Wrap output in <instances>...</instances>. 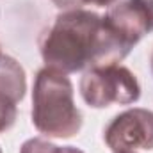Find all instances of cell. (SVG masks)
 I'll return each instance as SVG.
<instances>
[{
  "label": "cell",
  "mask_w": 153,
  "mask_h": 153,
  "mask_svg": "<svg viewBox=\"0 0 153 153\" xmlns=\"http://www.w3.org/2000/svg\"><path fill=\"white\" fill-rule=\"evenodd\" d=\"M39 48L45 66L66 75L117 64L132 50L103 16L87 9H68L57 14L53 25L41 36Z\"/></svg>",
  "instance_id": "1"
},
{
  "label": "cell",
  "mask_w": 153,
  "mask_h": 153,
  "mask_svg": "<svg viewBox=\"0 0 153 153\" xmlns=\"http://www.w3.org/2000/svg\"><path fill=\"white\" fill-rule=\"evenodd\" d=\"M32 125L46 137L70 139L82 128V114L73 100V84L66 73L41 68L32 89Z\"/></svg>",
  "instance_id": "2"
},
{
  "label": "cell",
  "mask_w": 153,
  "mask_h": 153,
  "mask_svg": "<svg viewBox=\"0 0 153 153\" xmlns=\"http://www.w3.org/2000/svg\"><path fill=\"white\" fill-rule=\"evenodd\" d=\"M80 94L93 109H103L112 103L130 105L141 96V85L135 75L121 64L89 68L80 78Z\"/></svg>",
  "instance_id": "3"
},
{
  "label": "cell",
  "mask_w": 153,
  "mask_h": 153,
  "mask_svg": "<svg viewBox=\"0 0 153 153\" xmlns=\"http://www.w3.org/2000/svg\"><path fill=\"white\" fill-rule=\"evenodd\" d=\"M103 137L112 152L153 150V112L141 107L128 109L109 123Z\"/></svg>",
  "instance_id": "4"
},
{
  "label": "cell",
  "mask_w": 153,
  "mask_h": 153,
  "mask_svg": "<svg viewBox=\"0 0 153 153\" xmlns=\"http://www.w3.org/2000/svg\"><path fill=\"white\" fill-rule=\"evenodd\" d=\"M103 20L130 48L153 32V0H121L114 4Z\"/></svg>",
  "instance_id": "5"
},
{
  "label": "cell",
  "mask_w": 153,
  "mask_h": 153,
  "mask_svg": "<svg viewBox=\"0 0 153 153\" xmlns=\"http://www.w3.org/2000/svg\"><path fill=\"white\" fill-rule=\"evenodd\" d=\"M27 78L22 64L11 55H0V134L7 132L18 116L16 105L23 100Z\"/></svg>",
  "instance_id": "6"
},
{
  "label": "cell",
  "mask_w": 153,
  "mask_h": 153,
  "mask_svg": "<svg viewBox=\"0 0 153 153\" xmlns=\"http://www.w3.org/2000/svg\"><path fill=\"white\" fill-rule=\"evenodd\" d=\"M59 146L52 144L50 141H45L41 137H32L25 141L20 148V153H57Z\"/></svg>",
  "instance_id": "7"
},
{
  "label": "cell",
  "mask_w": 153,
  "mask_h": 153,
  "mask_svg": "<svg viewBox=\"0 0 153 153\" xmlns=\"http://www.w3.org/2000/svg\"><path fill=\"white\" fill-rule=\"evenodd\" d=\"M61 9H82V0H52Z\"/></svg>",
  "instance_id": "8"
},
{
  "label": "cell",
  "mask_w": 153,
  "mask_h": 153,
  "mask_svg": "<svg viewBox=\"0 0 153 153\" xmlns=\"http://www.w3.org/2000/svg\"><path fill=\"white\" fill-rule=\"evenodd\" d=\"M117 0H82V5L85 4H91V5H96V7H109V5H114Z\"/></svg>",
  "instance_id": "9"
},
{
  "label": "cell",
  "mask_w": 153,
  "mask_h": 153,
  "mask_svg": "<svg viewBox=\"0 0 153 153\" xmlns=\"http://www.w3.org/2000/svg\"><path fill=\"white\" fill-rule=\"evenodd\" d=\"M57 153H84L82 150H78V148H75V146H59V152Z\"/></svg>",
  "instance_id": "10"
},
{
  "label": "cell",
  "mask_w": 153,
  "mask_h": 153,
  "mask_svg": "<svg viewBox=\"0 0 153 153\" xmlns=\"http://www.w3.org/2000/svg\"><path fill=\"white\" fill-rule=\"evenodd\" d=\"M114 153H135V152H128V150H121V152H114Z\"/></svg>",
  "instance_id": "11"
},
{
  "label": "cell",
  "mask_w": 153,
  "mask_h": 153,
  "mask_svg": "<svg viewBox=\"0 0 153 153\" xmlns=\"http://www.w3.org/2000/svg\"><path fill=\"white\" fill-rule=\"evenodd\" d=\"M152 70H153V57H152Z\"/></svg>",
  "instance_id": "12"
},
{
  "label": "cell",
  "mask_w": 153,
  "mask_h": 153,
  "mask_svg": "<svg viewBox=\"0 0 153 153\" xmlns=\"http://www.w3.org/2000/svg\"><path fill=\"white\" fill-rule=\"evenodd\" d=\"M0 55H2V52H0Z\"/></svg>",
  "instance_id": "13"
},
{
  "label": "cell",
  "mask_w": 153,
  "mask_h": 153,
  "mask_svg": "<svg viewBox=\"0 0 153 153\" xmlns=\"http://www.w3.org/2000/svg\"><path fill=\"white\" fill-rule=\"evenodd\" d=\"M0 153H2V150H0Z\"/></svg>",
  "instance_id": "14"
}]
</instances>
